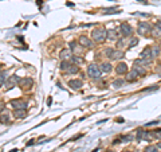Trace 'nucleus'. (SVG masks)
Here are the masks:
<instances>
[{"instance_id":"obj_1","label":"nucleus","mask_w":161,"mask_h":152,"mask_svg":"<svg viewBox=\"0 0 161 152\" xmlns=\"http://www.w3.org/2000/svg\"><path fill=\"white\" fill-rule=\"evenodd\" d=\"M87 76L93 78V80H98L101 77V69L98 65L96 63H90L89 66H87Z\"/></svg>"},{"instance_id":"obj_2","label":"nucleus","mask_w":161,"mask_h":152,"mask_svg":"<svg viewBox=\"0 0 161 152\" xmlns=\"http://www.w3.org/2000/svg\"><path fill=\"white\" fill-rule=\"evenodd\" d=\"M106 30L105 28H96V30H93L92 31V38L96 42H98V43H101V42H104L105 39H106Z\"/></svg>"},{"instance_id":"obj_3","label":"nucleus","mask_w":161,"mask_h":152,"mask_svg":"<svg viewBox=\"0 0 161 152\" xmlns=\"http://www.w3.org/2000/svg\"><path fill=\"white\" fill-rule=\"evenodd\" d=\"M137 32H138L140 35H142V36L148 35V34L152 32V26H150L149 23H146V22H141V23H138Z\"/></svg>"},{"instance_id":"obj_4","label":"nucleus","mask_w":161,"mask_h":152,"mask_svg":"<svg viewBox=\"0 0 161 152\" xmlns=\"http://www.w3.org/2000/svg\"><path fill=\"white\" fill-rule=\"evenodd\" d=\"M19 81H20V78H19L16 74H13V76L8 77V78H7V81H5V90H11L12 88H15V86H16V84H19Z\"/></svg>"},{"instance_id":"obj_5","label":"nucleus","mask_w":161,"mask_h":152,"mask_svg":"<svg viewBox=\"0 0 161 152\" xmlns=\"http://www.w3.org/2000/svg\"><path fill=\"white\" fill-rule=\"evenodd\" d=\"M17 85L20 86L22 89H31L32 85H34V81H32V78H30V77H27V78H20V81H19Z\"/></svg>"},{"instance_id":"obj_6","label":"nucleus","mask_w":161,"mask_h":152,"mask_svg":"<svg viewBox=\"0 0 161 152\" xmlns=\"http://www.w3.org/2000/svg\"><path fill=\"white\" fill-rule=\"evenodd\" d=\"M120 30H121L124 38H125V36H130L132 34H133V28H132V26L129 24V23H121Z\"/></svg>"},{"instance_id":"obj_7","label":"nucleus","mask_w":161,"mask_h":152,"mask_svg":"<svg viewBox=\"0 0 161 152\" xmlns=\"http://www.w3.org/2000/svg\"><path fill=\"white\" fill-rule=\"evenodd\" d=\"M11 105H12L15 109H27V106H28L27 101H24V100H12V101H11Z\"/></svg>"},{"instance_id":"obj_8","label":"nucleus","mask_w":161,"mask_h":152,"mask_svg":"<svg viewBox=\"0 0 161 152\" xmlns=\"http://www.w3.org/2000/svg\"><path fill=\"white\" fill-rule=\"evenodd\" d=\"M78 43L82 47H86V49H90V47H93V42L92 39H89L87 36L82 35V36H79V39H78Z\"/></svg>"},{"instance_id":"obj_9","label":"nucleus","mask_w":161,"mask_h":152,"mask_svg":"<svg viewBox=\"0 0 161 152\" xmlns=\"http://www.w3.org/2000/svg\"><path fill=\"white\" fill-rule=\"evenodd\" d=\"M141 59H146V61H153V57H152V47L148 46L145 47L142 51H141Z\"/></svg>"},{"instance_id":"obj_10","label":"nucleus","mask_w":161,"mask_h":152,"mask_svg":"<svg viewBox=\"0 0 161 152\" xmlns=\"http://www.w3.org/2000/svg\"><path fill=\"white\" fill-rule=\"evenodd\" d=\"M70 50H71V53L74 54V55H79V54L82 53V46L77 43V42H71L70 43Z\"/></svg>"},{"instance_id":"obj_11","label":"nucleus","mask_w":161,"mask_h":152,"mask_svg":"<svg viewBox=\"0 0 161 152\" xmlns=\"http://www.w3.org/2000/svg\"><path fill=\"white\" fill-rule=\"evenodd\" d=\"M116 73L117 74H120V76H122V74H128V66L125 62H120L116 66Z\"/></svg>"},{"instance_id":"obj_12","label":"nucleus","mask_w":161,"mask_h":152,"mask_svg":"<svg viewBox=\"0 0 161 152\" xmlns=\"http://www.w3.org/2000/svg\"><path fill=\"white\" fill-rule=\"evenodd\" d=\"M67 85L71 88V89H74V90H78L82 88V81L81 80H70L69 82H67Z\"/></svg>"},{"instance_id":"obj_13","label":"nucleus","mask_w":161,"mask_h":152,"mask_svg":"<svg viewBox=\"0 0 161 152\" xmlns=\"http://www.w3.org/2000/svg\"><path fill=\"white\" fill-rule=\"evenodd\" d=\"M146 135H148V131H144L142 128H140V129H137L136 140H137V141H142V140H146Z\"/></svg>"},{"instance_id":"obj_14","label":"nucleus","mask_w":161,"mask_h":152,"mask_svg":"<svg viewBox=\"0 0 161 152\" xmlns=\"http://www.w3.org/2000/svg\"><path fill=\"white\" fill-rule=\"evenodd\" d=\"M71 55H73L71 50L70 49H63V50H61V53H59V58H61L62 61H66V59H69Z\"/></svg>"},{"instance_id":"obj_15","label":"nucleus","mask_w":161,"mask_h":152,"mask_svg":"<svg viewBox=\"0 0 161 152\" xmlns=\"http://www.w3.org/2000/svg\"><path fill=\"white\" fill-rule=\"evenodd\" d=\"M138 76H140L138 73L136 72L134 69H132L130 72L126 74V81H129V82H133V81L137 80V77H138Z\"/></svg>"},{"instance_id":"obj_16","label":"nucleus","mask_w":161,"mask_h":152,"mask_svg":"<svg viewBox=\"0 0 161 152\" xmlns=\"http://www.w3.org/2000/svg\"><path fill=\"white\" fill-rule=\"evenodd\" d=\"M100 69H101V72L109 73V72H112L113 66H112V63H109V62H104V63H101L100 65Z\"/></svg>"},{"instance_id":"obj_17","label":"nucleus","mask_w":161,"mask_h":152,"mask_svg":"<svg viewBox=\"0 0 161 152\" xmlns=\"http://www.w3.org/2000/svg\"><path fill=\"white\" fill-rule=\"evenodd\" d=\"M154 38H161V26L156 24L154 27H152V32H150Z\"/></svg>"},{"instance_id":"obj_18","label":"nucleus","mask_w":161,"mask_h":152,"mask_svg":"<svg viewBox=\"0 0 161 152\" xmlns=\"http://www.w3.org/2000/svg\"><path fill=\"white\" fill-rule=\"evenodd\" d=\"M152 47V57L153 58H156V57H158L161 54V46L160 45H153L150 46Z\"/></svg>"},{"instance_id":"obj_19","label":"nucleus","mask_w":161,"mask_h":152,"mask_svg":"<svg viewBox=\"0 0 161 152\" xmlns=\"http://www.w3.org/2000/svg\"><path fill=\"white\" fill-rule=\"evenodd\" d=\"M26 109H15V112H13V116L16 119H23V117H26Z\"/></svg>"},{"instance_id":"obj_20","label":"nucleus","mask_w":161,"mask_h":152,"mask_svg":"<svg viewBox=\"0 0 161 152\" xmlns=\"http://www.w3.org/2000/svg\"><path fill=\"white\" fill-rule=\"evenodd\" d=\"M106 39H109V40L117 39V32H116V30H108V32H106Z\"/></svg>"},{"instance_id":"obj_21","label":"nucleus","mask_w":161,"mask_h":152,"mask_svg":"<svg viewBox=\"0 0 161 152\" xmlns=\"http://www.w3.org/2000/svg\"><path fill=\"white\" fill-rule=\"evenodd\" d=\"M79 72V67L77 65H70L67 69H66V73H69V74H77Z\"/></svg>"},{"instance_id":"obj_22","label":"nucleus","mask_w":161,"mask_h":152,"mask_svg":"<svg viewBox=\"0 0 161 152\" xmlns=\"http://www.w3.org/2000/svg\"><path fill=\"white\" fill-rule=\"evenodd\" d=\"M0 123H1V124H9V123H11V121H9L8 112H7V110H4V113L0 116Z\"/></svg>"},{"instance_id":"obj_23","label":"nucleus","mask_w":161,"mask_h":152,"mask_svg":"<svg viewBox=\"0 0 161 152\" xmlns=\"http://www.w3.org/2000/svg\"><path fill=\"white\" fill-rule=\"evenodd\" d=\"M7 72H0V88L5 84V81H7Z\"/></svg>"},{"instance_id":"obj_24","label":"nucleus","mask_w":161,"mask_h":152,"mask_svg":"<svg viewBox=\"0 0 161 152\" xmlns=\"http://www.w3.org/2000/svg\"><path fill=\"white\" fill-rule=\"evenodd\" d=\"M122 57H124V53H122L121 50H114L113 57H112L110 59H121Z\"/></svg>"},{"instance_id":"obj_25","label":"nucleus","mask_w":161,"mask_h":152,"mask_svg":"<svg viewBox=\"0 0 161 152\" xmlns=\"http://www.w3.org/2000/svg\"><path fill=\"white\" fill-rule=\"evenodd\" d=\"M133 69H134L136 72L138 73L140 76H144L145 73H146V70H145V66H133Z\"/></svg>"},{"instance_id":"obj_26","label":"nucleus","mask_w":161,"mask_h":152,"mask_svg":"<svg viewBox=\"0 0 161 152\" xmlns=\"http://www.w3.org/2000/svg\"><path fill=\"white\" fill-rule=\"evenodd\" d=\"M144 152H158V147H156V145H148V147H145Z\"/></svg>"},{"instance_id":"obj_27","label":"nucleus","mask_w":161,"mask_h":152,"mask_svg":"<svg viewBox=\"0 0 161 152\" xmlns=\"http://www.w3.org/2000/svg\"><path fill=\"white\" fill-rule=\"evenodd\" d=\"M122 85H124V80H121V78H120V80L113 81V88H114V89H118V88H120V86H122Z\"/></svg>"},{"instance_id":"obj_28","label":"nucleus","mask_w":161,"mask_h":152,"mask_svg":"<svg viewBox=\"0 0 161 152\" xmlns=\"http://www.w3.org/2000/svg\"><path fill=\"white\" fill-rule=\"evenodd\" d=\"M133 137H134L133 135H125V136H122V137H121V140L124 141V143H128V141H132V140H133Z\"/></svg>"},{"instance_id":"obj_29","label":"nucleus","mask_w":161,"mask_h":152,"mask_svg":"<svg viewBox=\"0 0 161 152\" xmlns=\"http://www.w3.org/2000/svg\"><path fill=\"white\" fill-rule=\"evenodd\" d=\"M82 61L83 59L81 58V57H78V55H73V57H71V62L77 63V65H78V63H82Z\"/></svg>"},{"instance_id":"obj_30","label":"nucleus","mask_w":161,"mask_h":152,"mask_svg":"<svg viewBox=\"0 0 161 152\" xmlns=\"http://www.w3.org/2000/svg\"><path fill=\"white\" fill-rule=\"evenodd\" d=\"M113 53H114V50L110 49V47L105 50V55H106V57H109V58H112V57H113Z\"/></svg>"},{"instance_id":"obj_31","label":"nucleus","mask_w":161,"mask_h":152,"mask_svg":"<svg viewBox=\"0 0 161 152\" xmlns=\"http://www.w3.org/2000/svg\"><path fill=\"white\" fill-rule=\"evenodd\" d=\"M70 65H71V63H70V62H67V61H62V63H61V69H62V70H65V72H66V69H67V67H69Z\"/></svg>"},{"instance_id":"obj_32","label":"nucleus","mask_w":161,"mask_h":152,"mask_svg":"<svg viewBox=\"0 0 161 152\" xmlns=\"http://www.w3.org/2000/svg\"><path fill=\"white\" fill-rule=\"evenodd\" d=\"M117 47H118V50H121L122 47H125V40H124V39H118L117 40Z\"/></svg>"},{"instance_id":"obj_33","label":"nucleus","mask_w":161,"mask_h":152,"mask_svg":"<svg viewBox=\"0 0 161 152\" xmlns=\"http://www.w3.org/2000/svg\"><path fill=\"white\" fill-rule=\"evenodd\" d=\"M137 43H138V39H137V38H134V39L130 40V45H129V47H134V46H137Z\"/></svg>"},{"instance_id":"obj_34","label":"nucleus","mask_w":161,"mask_h":152,"mask_svg":"<svg viewBox=\"0 0 161 152\" xmlns=\"http://www.w3.org/2000/svg\"><path fill=\"white\" fill-rule=\"evenodd\" d=\"M118 11L116 8H110V9H105V13H117Z\"/></svg>"},{"instance_id":"obj_35","label":"nucleus","mask_w":161,"mask_h":152,"mask_svg":"<svg viewBox=\"0 0 161 152\" xmlns=\"http://www.w3.org/2000/svg\"><path fill=\"white\" fill-rule=\"evenodd\" d=\"M157 147H158V148H161V143H158V145H157Z\"/></svg>"},{"instance_id":"obj_36","label":"nucleus","mask_w":161,"mask_h":152,"mask_svg":"<svg viewBox=\"0 0 161 152\" xmlns=\"http://www.w3.org/2000/svg\"><path fill=\"white\" fill-rule=\"evenodd\" d=\"M122 152H132V151H128V149H126V151H122Z\"/></svg>"},{"instance_id":"obj_37","label":"nucleus","mask_w":161,"mask_h":152,"mask_svg":"<svg viewBox=\"0 0 161 152\" xmlns=\"http://www.w3.org/2000/svg\"><path fill=\"white\" fill-rule=\"evenodd\" d=\"M106 152H113V151H106Z\"/></svg>"}]
</instances>
